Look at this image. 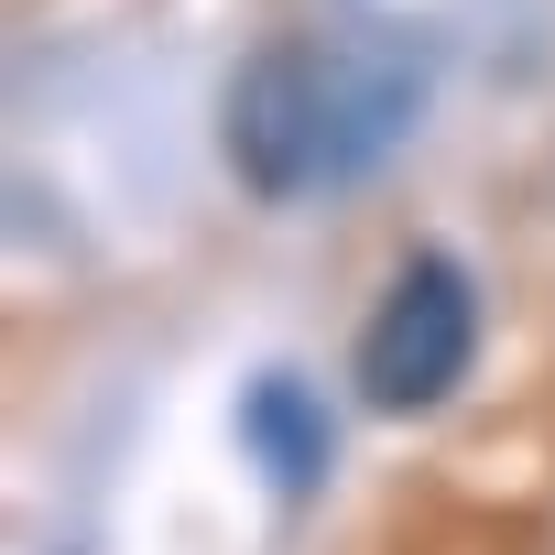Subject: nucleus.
<instances>
[{
    "instance_id": "2",
    "label": "nucleus",
    "mask_w": 555,
    "mask_h": 555,
    "mask_svg": "<svg viewBox=\"0 0 555 555\" xmlns=\"http://www.w3.org/2000/svg\"><path fill=\"white\" fill-rule=\"evenodd\" d=\"M229 164H240L250 196L327 185V55L272 44L229 77Z\"/></svg>"
},
{
    "instance_id": "4",
    "label": "nucleus",
    "mask_w": 555,
    "mask_h": 555,
    "mask_svg": "<svg viewBox=\"0 0 555 555\" xmlns=\"http://www.w3.org/2000/svg\"><path fill=\"white\" fill-rule=\"evenodd\" d=\"M240 447L272 468L284 501H306V490L327 479V457H338V425H327V403H317L295 371H261V382L240 392Z\"/></svg>"
},
{
    "instance_id": "3",
    "label": "nucleus",
    "mask_w": 555,
    "mask_h": 555,
    "mask_svg": "<svg viewBox=\"0 0 555 555\" xmlns=\"http://www.w3.org/2000/svg\"><path fill=\"white\" fill-rule=\"evenodd\" d=\"M425 77L436 55L414 34H360V44H327V185H360L425 109Z\"/></svg>"
},
{
    "instance_id": "1",
    "label": "nucleus",
    "mask_w": 555,
    "mask_h": 555,
    "mask_svg": "<svg viewBox=\"0 0 555 555\" xmlns=\"http://www.w3.org/2000/svg\"><path fill=\"white\" fill-rule=\"evenodd\" d=\"M468 360H479V295H468V272L447 250H414L392 272L382 317L360 327V392L382 414H425V403H447L468 382Z\"/></svg>"
}]
</instances>
